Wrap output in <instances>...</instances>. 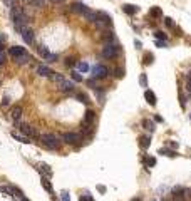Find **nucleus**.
Here are the masks:
<instances>
[{"label":"nucleus","instance_id":"24","mask_svg":"<svg viewBox=\"0 0 191 201\" xmlns=\"http://www.w3.org/2000/svg\"><path fill=\"white\" fill-rule=\"evenodd\" d=\"M183 199H184V201H191V188H186V190L183 191Z\"/></svg>","mask_w":191,"mask_h":201},{"label":"nucleus","instance_id":"35","mask_svg":"<svg viewBox=\"0 0 191 201\" xmlns=\"http://www.w3.org/2000/svg\"><path fill=\"white\" fill-rule=\"evenodd\" d=\"M39 52H40V55H42V57H47L49 54H51V52H49L47 49H44V47H39Z\"/></svg>","mask_w":191,"mask_h":201},{"label":"nucleus","instance_id":"48","mask_svg":"<svg viewBox=\"0 0 191 201\" xmlns=\"http://www.w3.org/2000/svg\"><path fill=\"white\" fill-rule=\"evenodd\" d=\"M17 201H29L25 196H20V198H17Z\"/></svg>","mask_w":191,"mask_h":201},{"label":"nucleus","instance_id":"14","mask_svg":"<svg viewBox=\"0 0 191 201\" xmlns=\"http://www.w3.org/2000/svg\"><path fill=\"white\" fill-rule=\"evenodd\" d=\"M37 169H39L40 173L47 174V176H51V174H52V169H51V166H49V164H45V163H39V164H37Z\"/></svg>","mask_w":191,"mask_h":201},{"label":"nucleus","instance_id":"13","mask_svg":"<svg viewBox=\"0 0 191 201\" xmlns=\"http://www.w3.org/2000/svg\"><path fill=\"white\" fill-rule=\"evenodd\" d=\"M20 116H22V107H20V106H14L12 111H10V117L14 119V121H19Z\"/></svg>","mask_w":191,"mask_h":201},{"label":"nucleus","instance_id":"22","mask_svg":"<svg viewBox=\"0 0 191 201\" xmlns=\"http://www.w3.org/2000/svg\"><path fill=\"white\" fill-rule=\"evenodd\" d=\"M149 14H151V17H161V14H163V12H161L159 7H153Z\"/></svg>","mask_w":191,"mask_h":201},{"label":"nucleus","instance_id":"45","mask_svg":"<svg viewBox=\"0 0 191 201\" xmlns=\"http://www.w3.org/2000/svg\"><path fill=\"white\" fill-rule=\"evenodd\" d=\"M3 3H5L7 7H12V0H3Z\"/></svg>","mask_w":191,"mask_h":201},{"label":"nucleus","instance_id":"51","mask_svg":"<svg viewBox=\"0 0 191 201\" xmlns=\"http://www.w3.org/2000/svg\"><path fill=\"white\" fill-rule=\"evenodd\" d=\"M131 201H141V198H132Z\"/></svg>","mask_w":191,"mask_h":201},{"label":"nucleus","instance_id":"1","mask_svg":"<svg viewBox=\"0 0 191 201\" xmlns=\"http://www.w3.org/2000/svg\"><path fill=\"white\" fill-rule=\"evenodd\" d=\"M40 142H42L44 147H47V149H51V151H57L60 147L59 138H57L56 134H51V133L42 134V136H40Z\"/></svg>","mask_w":191,"mask_h":201},{"label":"nucleus","instance_id":"11","mask_svg":"<svg viewBox=\"0 0 191 201\" xmlns=\"http://www.w3.org/2000/svg\"><path fill=\"white\" fill-rule=\"evenodd\" d=\"M57 85H59V89H60L62 92H70L74 89V84L70 82V81H65V79L62 81V82H59Z\"/></svg>","mask_w":191,"mask_h":201},{"label":"nucleus","instance_id":"41","mask_svg":"<svg viewBox=\"0 0 191 201\" xmlns=\"http://www.w3.org/2000/svg\"><path fill=\"white\" fill-rule=\"evenodd\" d=\"M186 89L191 92V76H188V79H186Z\"/></svg>","mask_w":191,"mask_h":201},{"label":"nucleus","instance_id":"44","mask_svg":"<svg viewBox=\"0 0 191 201\" xmlns=\"http://www.w3.org/2000/svg\"><path fill=\"white\" fill-rule=\"evenodd\" d=\"M81 201H94L91 196H81Z\"/></svg>","mask_w":191,"mask_h":201},{"label":"nucleus","instance_id":"40","mask_svg":"<svg viewBox=\"0 0 191 201\" xmlns=\"http://www.w3.org/2000/svg\"><path fill=\"white\" fill-rule=\"evenodd\" d=\"M5 60H7V54H5V52H0V65L5 62Z\"/></svg>","mask_w":191,"mask_h":201},{"label":"nucleus","instance_id":"38","mask_svg":"<svg viewBox=\"0 0 191 201\" xmlns=\"http://www.w3.org/2000/svg\"><path fill=\"white\" fill-rule=\"evenodd\" d=\"M87 85H91V87L97 89V82H96V79H89V81H87Z\"/></svg>","mask_w":191,"mask_h":201},{"label":"nucleus","instance_id":"28","mask_svg":"<svg viewBox=\"0 0 191 201\" xmlns=\"http://www.w3.org/2000/svg\"><path fill=\"white\" fill-rule=\"evenodd\" d=\"M29 60H30V55H29V54H25V55L19 57V59H17V62H19V64H27Z\"/></svg>","mask_w":191,"mask_h":201},{"label":"nucleus","instance_id":"5","mask_svg":"<svg viewBox=\"0 0 191 201\" xmlns=\"http://www.w3.org/2000/svg\"><path fill=\"white\" fill-rule=\"evenodd\" d=\"M107 74H109V69H107L106 65H96V67H92L94 79H106Z\"/></svg>","mask_w":191,"mask_h":201},{"label":"nucleus","instance_id":"52","mask_svg":"<svg viewBox=\"0 0 191 201\" xmlns=\"http://www.w3.org/2000/svg\"><path fill=\"white\" fill-rule=\"evenodd\" d=\"M189 76H191V72H189Z\"/></svg>","mask_w":191,"mask_h":201},{"label":"nucleus","instance_id":"30","mask_svg":"<svg viewBox=\"0 0 191 201\" xmlns=\"http://www.w3.org/2000/svg\"><path fill=\"white\" fill-rule=\"evenodd\" d=\"M154 35H156V39H159V40H166V34L164 32H161V30H158V32H154Z\"/></svg>","mask_w":191,"mask_h":201},{"label":"nucleus","instance_id":"47","mask_svg":"<svg viewBox=\"0 0 191 201\" xmlns=\"http://www.w3.org/2000/svg\"><path fill=\"white\" fill-rule=\"evenodd\" d=\"M97 190L101 191V193H106V188H104V186H97Z\"/></svg>","mask_w":191,"mask_h":201},{"label":"nucleus","instance_id":"43","mask_svg":"<svg viewBox=\"0 0 191 201\" xmlns=\"http://www.w3.org/2000/svg\"><path fill=\"white\" fill-rule=\"evenodd\" d=\"M10 104V99H9V97H3V99H2V106H9Z\"/></svg>","mask_w":191,"mask_h":201},{"label":"nucleus","instance_id":"17","mask_svg":"<svg viewBox=\"0 0 191 201\" xmlns=\"http://www.w3.org/2000/svg\"><path fill=\"white\" fill-rule=\"evenodd\" d=\"M12 138L17 139V141H20V142H25V144H29V142H30L27 136H22V134H19V133H12Z\"/></svg>","mask_w":191,"mask_h":201},{"label":"nucleus","instance_id":"33","mask_svg":"<svg viewBox=\"0 0 191 201\" xmlns=\"http://www.w3.org/2000/svg\"><path fill=\"white\" fill-rule=\"evenodd\" d=\"M139 82H141V85H143V87H146V85H148V79H146V76H144V74L139 77Z\"/></svg>","mask_w":191,"mask_h":201},{"label":"nucleus","instance_id":"18","mask_svg":"<svg viewBox=\"0 0 191 201\" xmlns=\"http://www.w3.org/2000/svg\"><path fill=\"white\" fill-rule=\"evenodd\" d=\"M84 121H86V122H89V124H92V122L96 121V112H94V111H87Z\"/></svg>","mask_w":191,"mask_h":201},{"label":"nucleus","instance_id":"32","mask_svg":"<svg viewBox=\"0 0 191 201\" xmlns=\"http://www.w3.org/2000/svg\"><path fill=\"white\" fill-rule=\"evenodd\" d=\"M72 79L76 81V82H82V76L79 72H72Z\"/></svg>","mask_w":191,"mask_h":201},{"label":"nucleus","instance_id":"9","mask_svg":"<svg viewBox=\"0 0 191 201\" xmlns=\"http://www.w3.org/2000/svg\"><path fill=\"white\" fill-rule=\"evenodd\" d=\"M25 54H27V52H25V49H24V47L15 46V47L10 49V55L15 57V59H19V57H22V55H25Z\"/></svg>","mask_w":191,"mask_h":201},{"label":"nucleus","instance_id":"50","mask_svg":"<svg viewBox=\"0 0 191 201\" xmlns=\"http://www.w3.org/2000/svg\"><path fill=\"white\" fill-rule=\"evenodd\" d=\"M0 52H3V44L0 42Z\"/></svg>","mask_w":191,"mask_h":201},{"label":"nucleus","instance_id":"12","mask_svg":"<svg viewBox=\"0 0 191 201\" xmlns=\"http://www.w3.org/2000/svg\"><path fill=\"white\" fill-rule=\"evenodd\" d=\"M70 10L76 12V14H84V12L87 10V7L84 5V3H81V2H74L72 5H70Z\"/></svg>","mask_w":191,"mask_h":201},{"label":"nucleus","instance_id":"21","mask_svg":"<svg viewBox=\"0 0 191 201\" xmlns=\"http://www.w3.org/2000/svg\"><path fill=\"white\" fill-rule=\"evenodd\" d=\"M139 141H141V142H139L141 147H144V149H148L149 144H151V139H149V138H141Z\"/></svg>","mask_w":191,"mask_h":201},{"label":"nucleus","instance_id":"23","mask_svg":"<svg viewBox=\"0 0 191 201\" xmlns=\"http://www.w3.org/2000/svg\"><path fill=\"white\" fill-rule=\"evenodd\" d=\"M159 154H164V156H171V158H174V156H178L174 151H169L166 149V147H163V149H159Z\"/></svg>","mask_w":191,"mask_h":201},{"label":"nucleus","instance_id":"2","mask_svg":"<svg viewBox=\"0 0 191 201\" xmlns=\"http://www.w3.org/2000/svg\"><path fill=\"white\" fill-rule=\"evenodd\" d=\"M119 49L116 44H106L104 47H102V57H106V59H114V57H118V54H119Z\"/></svg>","mask_w":191,"mask_h":201},{"label":"nucleus","instance_id":"25","mask_svg":"<svg viewBox=\"0 0 191 201\" xmlns=\"http://www.w3.org/2000/svg\"><path fill=\"white\" fill-rule=\"evenodd\" d=\"M143 126H144V128H146V129L149 131V133H153V131H154V124H153L151 121H148V119L143 122Z\"/></svg>","mask_w":191,"mask_h":201},{"label":"nucleus","instance_id":"16","mask_svg":"<svg viewBox=\"0 0 191 201\" xmlns=\"http://www.w3.org/2000/svg\"><path fill=\"white\" fill-rule=\"evenodd\" d=\"M122 10L126 12V14H129V15H134V14H136V12H138L139 9H138L136 5H129V3H126V5L122 7Z\"/></svg>","mask_w":191,"mask_h":201},{"label":"nucleus","instance_id":"10","mask_svg":"<svg viewBox=\"0 0 191 201\" xmlns=\"http://www.w3.org/2000/svg\"><path fill=\"white\" fill-rule=\"evenodd\" d=\"M82 15H84V19L87 20V22H92V24L97 22V12H94V10H89V9H87Z\"/></svg>","mask_w":191,"mask_h":201},{"label":"nucleus","instance_id":"26","mask_svg":"<svg viewBox=\"0 0 191 201\" xmlns=\"http://www.w3.org/2000/svg\"><path fill=\"white\" fill-rule=\"evenodd\" d=\"M51 79L54 81V82H57V84H59V82H62V81H64V76H60V74H56V72H54Z\"/></svg>","mask_w":191,"mask_h":201},{"label":"nucleus","instance_id":"6","mask_svg":"<svg viewBox=\"0 0 191 201\" xmlns=\"http://www.w3.org/2000/svg\"><path fill=\"white\" fill-rule=\"evenodd\" d=\"M37 74L39 76H42V77H52V69L51 67H47L45 64H40V65H37Z\"/></svg>","mask_w":191,"mask_h":201},{"label":"nucleus","instance_id":"42","mask_svg":"<svg viewBox=\"0 0 191 201\" xmlns=\"http://www.w3.org/2000/svg\"><path fill=\"white\" fill-rule=\"evenodd\" d=\"M62 201H70V199H69V193H67V191H62Z\"/></svg>","mask_w":191,"mask_h":201},{"label":"nucleus","instance_id":"49","mask_svg":"<svg viewBox=\"0 0 191 201\" xmlns=\"http://www.w3.org/2000/svg\"><path fill=\"white\" fill-rule=\"evenodd\" d=\"M54 3H60V2H64V0H52Z\"/></svg>","mask_w":191,"mask_h":201},{"label":"nucleus","instance_id":"37","mask_svg":"<svg viewBox=\"0 0 191 201\" xmlns=\"http://www.w3.org/2000/svg\"><path fill=\"white\" fill-rule=\"evenodd\" d=\"M164 22H166V25H168V27H174V22H173V19H171V17H166V19H164Z\"/></svg>","mask_w":191,"mask_h":201},{"label":"nucleus","instance_id":"15","mask_svg":"<svg viewBox=\"0 0 191 201\" xmlns=\"http://www.w3.org/2000/svg\"><path fill=\"white\" fill-rule=\"evenodd\" d=\"M144 97H146V101H148L149 106L156 104V96H154V92H153V91H144Z\"/></svg>","mask_w":191,"mask_h":201},{"label":"nucleus","instance_id":"7","mask_svg":"<svg viewBox=\"0 0 191 201\" xmlns=\"http://www.w3.org/2000/svg\"><path fill=\"white\" fill-rule=\"evenodd\" d=\"M96 24H102V25H111L113 24V20L111 17L106 14V12H97V22Z\"/></svg>","mask_w":191,"mask_h":201},{"label":"nucleus","instance_id":"29","mask_svg":"<svg viewBox=\"0 0 191 201\" xmlns=\"http://www.w3.org/2000/svg\"><path fill=\"white\" fill-rule=\"evenodd\" d=\"M0 193H5V194H12V186H0Z\"/></svg>","mask_w":191,"mask_h":201},{"label":"nucleus","instance_id":"46","mask_svg":"<svg viewBox=\"0 0 191 201\" xmlns=\"http://www.w3.org/2000/svg\"><path fill=\"white\" fill-rule=\"evenodd\" d=\"M156 46H158V47H164L166 44H164V42H158V40H156Z\"/></svg>","mask_w":191,"mask_h":201},{"label":"nucleus","instance_id":"36","mask_svg":"<svg viewBox=\"0 0 191 201\" xmlns=\"http://www.w3.org/2000/svg\"><path fill=\"white\" fill-rule=\"evenodd\" d=\"M146 164L153 168V166L156 164V159H154V158H146Z\"/></svg>","mask_w":191,"mask_h":201},{"label":"nucleus","instance_id":"3","mask_svg":"<svg viewBox=\"0 0 191 201\" xmlns=\"http://www.w3.org/2000/svg\"><path fill=\"white\" fill-rule=\"evenodd\" d=\"M15 122H17V128L22 131L27 138H37V136H39V134H37V131L32 128V126L25 124V122H20V121H15Z\"/></svg>","mask_w":191,"mask_h":201},{"label":"nucleus","instance_id":"31","mask_svg":"<svg viewBox=\"0 0 191 201\" xmlns=\"http://www.w3.org/2000/svg\"><path fill=\"white\" fill-rule=\"evenodd\" d=\"M57 59H59V57H57V54H49L47 57H45V60H49V62H56Z\"/></svg>","mask_w":191,"mask_h":201},{"label":"nucleus","instance_id":"27","mask_svg":"<svg viewBox=\"0 0 191 201\" xmlns=\"http://www.w3.org/2000/svg\"><path fill=\"white\" fill-rule=\"evenodd\" d=\"M77 69L81 72H87V71H89V65H87V62H79L77 64Z\"/></svg>","mask_w":191,"mask_h":201},{"label":"nucleus","instance_id":"19","mask_svg":"<svg viewBox=\"0 0 191 201\" xmlns=\"http://www.w3.org/2000/svg\"><path fill=\"white\" fill-rule=\"evenodd\" d=\"M42 188H44V190H47L49 193H52V184H51V181H49L45 176L42 178Z\"/></svg>","mask_w":191,"mask_h":201},{"label":"nucleus","instance_id":"20","mask_svg":"<svg viewBox=\"0 0 191 201\" xmlns=\"http://www.w3.org/2000/svg\"><path fill=\"white\" fill-rule=\"evenodd\" d=\"M76 97H77V99L82 102V104H89V97H87L86 94H82V92H77V94H76Z\"/></svg>","mask_w":191,"mask_h":201},{"label":"nucleus","instance_id":"4","mask_svg":"<svg viewBox=\"0 0 191 201\" xmlns=\"http://www.w3.org/2000/svg\"><path fill=\"white\" fill-rule=\"evenodd\" d=\"M60 139L65 142V144H77V142L81 141V134H77V133H64L60 136Z\"/></svg>","mask_w":191,"mask_h":201},{"label":"nucleus","instance_id":"8","mask_svg":"<svg viewBox=\"0 0 191 201\" xmlns=\"http://www.w3.org/2000/svg\"><path fill=\"white\" fill-rule=\"evenodd\" d=\"M20 34H22V39L25 40L27 44H32V42H34V32H32L29 27L22 28V30H20Z\"/></svg>","mask_w":191,"mask_h":201},{"label":"nucleus","instance_id":"39","mask_svg":"<svg viewBox=\"0 0 191 201\" xmlns=\"http://www.w3.org/2000/svg\"><path fill=\"white\" fill-rule=\"evenodd\" d=\"M114 76H116V77H122V76H124L122 69H114Z\"/></svg>","mask_w":191,"mask_h":201},{"label":"nucleus","instance_id":"34","mask_svg":"<svg viewBox=\"0 0 191 201\" xmlns=\"http://www.w3.org/2000/svg\"><path fill=\"white\" fill-rule=\"evenodd\" d=\"M74 64H76V59H72V57H69V59H65V65H67V67H72Z\"/></svg>","mask_w":191,"mask_h":201}]
</instances>
